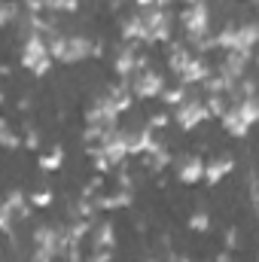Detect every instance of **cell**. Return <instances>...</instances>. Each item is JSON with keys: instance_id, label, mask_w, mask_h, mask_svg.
Instances as JSON below:
<instances>
[{"instance_id": "12", "label": "cell", "mask_w": 259, "mask_h": 262, "mask_svg": "<svg viewBox=\"0 0 259 262\" xmlns=\"http://www.w3.org/2000/svg\"><path fill=\"white\" fill-rule=\"evenodd\" d=\"M168 165H171V149H168L162 140H156V146L143 156V168L153 171V174H159V171H165Z\"/></svg>"}, {"instance_id": "6", "label": "cell", "mask_w": 259, "mask_h": 262, "mask_svg": "<svg viewBox=\"0 0 259 262\" xmlns=\"http://www.w3.org/2000/svg\"><path fill=\"white\" fill-rule=\"evenodd\" d=\"M204 159L201 156H195V152H183V156H177L174 159V171H177V180L183 183V186H195V183H201L204 180Z\"/></svg>"}, {"instance_id": "13", "label": "cell", "mask_w": 259, "mask_h": 262, "mask_svg": "<svg viewBox=\"0 0 259 262\" xmlns=\"http://www.w3.org/2000/svg\"><path fill=\"white\" fill-rule=\"evenodd\" d=\"M210 76V64L201 58V55H192V61L186 64V70L180 73V82L183 85H192V82H204Z\"/></svg>"}, {"instance_id": "1", "label": "cell", "mask_w": 259, "mask_h": 262, "mask_svg": "<svg viewBox=\"0 0 259 262\" xmlns=\"http://www.w3.org/2000/svg\"><path fill=\"white\" fill-rule=\"evenodd\" d=\"M18 61L25 70H31L34 76H46L55 58L49 52V43H46V34L40 31H25V43H21V52H18Z\"/></svg>"}, {"instance_id": "34", "label": "cell", "mask_w": 259, "mask_h": 262, "mask_svg": "<svg viewBox=\"0 0 259 262\" xmlns=\"http://www.w3.org/2000/svg\"><path fill=\"white\" fill-rule=\"evenodd\" d=\"M256 116H259V98H256Z\"/></svg>"}, {"instance_id": "11", "label": "cell", "mask_w": 259, "mask_h": 262, "mask_svg": "<svg viewBox=\"0 0 259 262\" xmlns=\"http://www.w3.org/2000/svg\"><path fill=\"white\" fill-rule=\"evenodd\" d=\"M235 171V159L232 156H213L207 165H204V183H210V186H217L220 180H226L229 174Z\"/></svg>"}, {"instance_id": "25", "label": "cell", "mask_w": 259, "mask_h": 262, "mask_svg": "<svg viewBox=\"0 0 259 262\" xmlns=\"http://www.w3.org/2000/svg\"><path fill=\"white\" fill-rule=\"evenodd\" d=\"M12 223H15V213H12L6 204H0V229H3L6 235H12Z\"/></svg>"}, {"instance_id": "24", "label": "cell", "mask_w": 259, "mask_h": 262, "mask_svg": "<svg viewBox=\"0 0 259 262\" xmlns=\"http://www.w3.org/2000/svg\"><path fill=\"white\" fill-rule=\"evenodd\" d=\"M34 207H49L52 201H55V195H52V189H37V192H31V198H28Z\"/></svg>"}, {"instance_id": "20", "label": "cell", "mask_w": 259, "mask_h": 262, "mask_svg": "<svg viewBox=\"0 0 259 262\" xmlns=\"http://www.w3.org/2000/svg\"><path fill=\"white\" fill-rule=\"evenodd\" d=\"M186 89H189V85L177 82V85H171V89H165V92H162V101H165L168 107H180V104L186 101Z\"/></svg>"}, {"instance_id": "23", "label": "cell", "mask_w": 259, "mask_h": 262, "mask_svg": "<svg viewBox=\"0 0 259 262\" xmlns=\"http://www.w3.org/2000/svg\"><path fill=\"white\" fill-rule=\"evenodd\" d=\"M189 229L192 232H207L210 229V213L207 210H195L192 216H189Z\"/></svg>"}, {"instance_id": "2", "label": "cell", "mask_w": 259, "mask_h": 262, "mask_svg": "<svg viewBox=\"0 0 259 262\" xmlns=\"http://www.w3.org/2000/svg\"><path fill=\"white\" fill-rule=\"evenodd\" d=\"M256 98H259V95H256ZM256 98H247V101H232V104H229V110H226V116H223L220 122H223V128L229 131L232 137H244V134L253 128V125H259Z\"/></svg>"}, {"instance_id": "10", "label": "cell", "mask_w": 259, "mask_h": 262, "mask_svg": "<svg viewBox=\"0 0 259 262\" xmlns=\"http://www.w3.org/2000/svg\"><path fill=\"white\" fill-rule=\"evenodd\" d=\"M125 146H128V156H146L156 146L153 128L149 125H143V128H125Z\"/></svg>"}, {"instance_id": "9", "label": "cell", "mask_w": 259, "mask_h": 262, "mask_svg": "<svg viewBox=\"0 0 259 262\" xmlns=\"http://www.w3.org/2000/svg\"><path fill=\"white\" fill-rule=\"evenodd\" d=\"M253 58H256L253 52H226V58L220 61V73H223L226 79L238 82V79H244V67L250 64Z\"/></svg>"}, {"instance_id": "19", "label": "cell", "mask_w": 259, "mask_h": 262, "mask_svg": "<svg viewBox=\"0 0 259 262\" xmlns=\"http://www.w3.org/2000/svg\"><path fill=\"white\" fill-rule=\"evenodd\" d=\"M204 107H207L210 119H213V116H217V119H223V116H226V110H229V101H226V95H207V98H204Z\"/></svg>"}, {"instance_id": "18", "label": "cell", "mask_w": 259, "mask_h": 262, "mask_svg": "<svg viewBox=\"0 0 259 262\" xmlns=\"http://www.w3.org/2000/svg\"><path fill=\"white\" fill-rule=\"evenodd\" d=\"M61 162H64V149H61V146H52L46 156H40V159H37L40 171H58V168H61Z\"/></svg>"}, {"instance_id": "30", "label": "cell", "mask_w": 259, "mask_h": 262, "mask_svg": "<svg viewBox=\"0 0 259 262\" xmlns=\"http://www.w3.org/2000/svg\"><path fill=\"white\" fill-rule=\"evenodd\" d=\"M89 262H110V250H95V256Z\"/></svg>"}, {"instance_id": "33", "label": "cell", "mask_w": 259, "mask_h": 262, "mask_svg": "<svg viewBox=\"0 0 259 262\" xmlns=\"http://www.w3.org/2000/svg\"><path fill=\"white\" fill-rule=\"evenodd\" d=\"M183 3H186V6H192V3H201V0H183Z\"/></svg>"}, {"instance_id": "3", "label": "cell", "mask_w": 259, "mask_h": 262, "mask_svg": "<svg viewBox=\"0 0 259 262\" xmlns=\"http://www.w3.org/2000/svg\"><path fill=\"white\" fill-rule=\"evenodd\" d=\"M180 25H183V34H186V46H195L198 40H204L210 34V9L207 3H192L180 12Z\"/></svg>"}, {"instance_id": "5", "label": "cell", "mask_w": 259, "mask_h": 262, "mask_svg": "<svg viewBox=\"0 0 259 262\" xmlns=\"http://www.w3.org/2000/svg\"><path fill=\"white\" fill-rule=\"evenodd\" d=\"M171 119H174L183 131H192L195 125H201L204 119H210V113H207L204 101H198V98H186L180 107H174V116H171Z\"/></svg>"}, {"instance_id": "27", "label": "cell", "mask_w": 259, "mask_h": 262, "mask_svg": "<svg viewBox=\"0 0 259 262\" xmlns=\"http://www.w3.org/2000/svg\"><path fill=\"white\" fill-rule=\"evenodd\" d=\"M25 146H28V149H37V146H40V134H37V128L25 131Z\"/></svg>"}, {"instance_id": "29", "label": "cell", "mask_w": 259, "mask_h": 262, "mask_svg": "<svg viewBox=\"0 0 259 262\" xmlns=\"http://www.w3.org/2000/svg\"><path fill=\"white\" fill-rule=\"evenodd\" d=\"M55 259V253H49V250H37L34 247V262H52Z\"/></svg>"}, {"instance_id": "21", "label": "cell", "mask_w": 259, "mask_h": 262, "mask_svg": "<svg viewBox=\"0 0 259 262\" xmlns=\"http://www.w3.org/2000/svg\"><path fill=\"white\" fill-rule=\"evenodd\" d=\"M0 143H3L6 149H18V146H25V137H18L15 131L3 122V125H0Z\"/></svg>"}, {"instance_id": "14", "label": "cell", "mask_w": 259, "mask_h": 262, "mask_svg": "<svg viewBox=\"0 0 259 262\" xmlns=\"http://www.w3.org/2000/svg\"><path fill=\"white\" fill-rule=\"evenodd\" d=\"M119 28H122V40H125V43H134V40L143 43V31H146V28H143V15H140V9H137L134 15H128Z\"/></svg>"}, {"instance_id": "17", "label": "cell", "mask_w": 259, "mask_h": 262, "mask_svg": "<svg viewBox=\"0 0 259 262\" xmlns=\"http://www.w3.org/2000/svg\"><path fill=\"white\" fill-rule=\"evenodd\" d=\"M201 85H204V92H207V95H229L235 82H232V79H226L223 73H210Z\"/></svg>"}, {"instance_id": "15", "label": "cell", "mask_w": 259, "mask_h": 262, "mask_svg": "<svg viewBox=\"0 0 259 262\" xmlns=\"http://www.w3.org/2000/svg\"><path fill=\"white\" fill-rule=\"evenodd\" d=\"M92 244H95V250H113V244H116L113 226H110V223H101V226L92 232Z\"/></svg>"}, {"instance_id": "31", "label": "cell", "mask_w": 259, "mask_h": 262, "mask_svg": "<svg viewBox=\"0 0 259 262\" xmlns=\"http://www.w3.org/2000/svg\"><path fill=\"white\" fill-rule=\"evenodd\" d=\"M137 9H149V6H159V0H134Z\"/></svg>"}, {"instance_id": "16", "label": "cell", "mask_w": 259, "mask_h": 262, "mask_svg": "<svg viewBox=\"0 0 259 262\" xmlns=\"http://www.w3.org/2000/svg\"><path fill=\"white\" fill-rule=\"evenodd\" d=\"M3 204H6V207H9L18 220H28V216H31V207H28L31 201H25V192H21V189H12V192L6 195V201H3Z\"/></svg>"}, {"instance_id": "22", "label": "cell", "mask_w": 259, "mask_h": 262, "mask_svg": "<svg viewBox=\"0 0 259 262\" xmlns=\"http://www.w3.org/2000/svg\"><path fill=\"white\" fill-rule=\"evenodd\" d=\"M15 18H18V3L6 0V3L0 6V25H3V28H9V25H12Z\"/></svg>"}, {"instance_id": "32", "label": "cell", "mask_w": 259, "mask_h": 262, "mask_svg": "<svg viewBox=\"0 0 259 262\" xmlns=\"http://www.w3.org/2000/svg\"><path fill=\"white\" fill-rule=\"evenodd\" d=\"M217 262H232V259H229V253H220V256H217Z\"/></svg>"}, {"instance_id": "26", "label": "cell", "mask_w": 259, "mask_h": 262, "mask_svg": "<svg viewBox=\"0 0 259 262\" xmlns=\"http://www.w3.org/2000/svg\"><path fill=\"white\" fill-rule=\"evenodd\" d=\"M168 122H171V116H168V113H156V116H149V122H146V125H149V128H165Z\"/></svg>"}, {"instance_id": "8", "label": "cell", "mask_w": 259, "mask_h": 262, "mask_svg": "<svg viewBox=\"0 0 259 262\" xmlns=\"http://www.w3.org/2000/svg\"><path fill=\"white\" fill-rule=\"evenodd\" d=\"M92 55H95V43L85 34H73V37H67V49L61 64H79V61H85Z\"/></svg>"}, {"instance_id": "28", "label": "cell", "mask_w": 259, "mask_h": 262, "mask_svg": "<svg viewBox=\"0 0 259 262\" xmlns=\"http://www.w3.org/2000/svg\"><path fill=\"white\" fill-rule=\"evenodd\" d=\"M226 247L232 250V247H238V229L232 226V229H226Z\"/></svg>"}, {"instance_id": "4", "label": "cell", "mask_w": 259, "mask_h": 262, "mask_svg": "<svg viewBox=\"0 0 259 262\" xmlns=\"http://www.w3.org/2000/svg\"><path fill=\"white\" fill-rule=\"evenodd\" d=\"M128 85H131V92H134V98H137V101H153V98H162V92L168 89V85H165V79H162V73H156L153 67L137 70V73L128 79Z\"/></svg>"}, {"instance_id": "7", "label": "cell", "mask_w": 259, "mask_h": 262, "mask_svg": "<svg viewBox=\"0 0 259 262\" xmlns=\"http://www.w3.org/2000/svg\"><path fill=\"white\" fill-rule=\"evenodd\" d=\"M137 61H140V52H137V43H122L116 58H113V73L125 82L137 73Z\"/></svg>"}]
</instances>
